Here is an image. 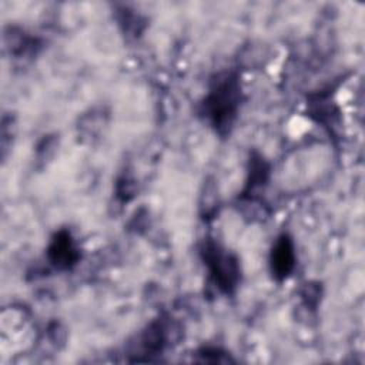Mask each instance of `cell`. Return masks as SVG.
<instances>
[{
	"label": "cell",
	"mask_w": 365,
	"mask_h": 365,
	"mask_svg": "<svg viewBox=\"0 0 365 365\" xmlns=\"http://www.w3.org/2000/svg\"><path fill=\"white\" fill-rule=\"evenodd\" d=\"M47 259L58 271L71 269L80 259V250L70 231H57L47 247Z\"/></svg>",
	"instance_id": "3957f363"
},
{
	"label": "cell",
	"mask_w": 365,
	"mask_h": 365,
	"mask_svg": "<svg viewBox=\"0 0 365 365\" xmlns=\"http://www.w3.org/2000/svg\"><path fill=\"white\" fill-rule=\"evenodd\" d=\"M297 264L294 241L288 234L277 238L269 252V269L277 281L287 279L294 271Z\"/></svg>",
	"instance_id": "277c9868"
},
{
	"label": "cell",
	"mask_w": 365,
	"mask_h": 365,
	"mask_svg": "<svg viewBox=\"0 0 365 365\" xmlns=\"http://www.w3.org/2000/svg\"><path fill=\"white\" fill-rule=\"evenodd\" d=\"M197 355L201 356L198 361L201 362H211V364H224V362H231L232 359L230 358V355L222 351L221 348H215V346H204L201 349L197 351Z\"/></svg>",
	"instance_id": "8992f818"
},
{
	"label": "cell",
	"mask_w": 365,
	"mask_h": 365,
	"mask_svg": "<svg viewBox=\"0 0 365 365\" xmlns=\"http://www.w3.org/2000/svg\"><path fill=\"white\" fill-rule=\"evenodd\" d=\"M241 104V86L234 73L218 74L212 81L202 106V114L221 135L230 133Z\"/></svg>",
	"instance_id": "6da1fadb"
},
{
	"label": "cell",
	"mask_w": 365,
	"mask_h": 365,
	"mask_svg": "<svg viewBox=\"0 0 365 365\" xmlns=\"http://www.w3.org/2000/svg\"><path fill=\"white\" fill-rule=\"evenodd\" d=\"M201 258L207 265L215 287L222 294H232L238 287L241 277L238 258L214 241L204 242L201 248Z\"/></svg>",
	"instance_id": "7a4b0ae2"
},
{
	"label": "cell",
	"mask_w": 365,
	"mask_h": 365,
	"mask_svg": "<svg viewBox=\"0 0 365 365\" xmlns=\"http://www.w3.org/2000/svg\"><path fill=\"white\" fill-rule=\"evenodd\" d=\"M168 344L167 327L163 321L151 322L137 339V352L150 359L153 355L161 354Z\"/></svg>",
	"instance_id": "5b68a950"
}]
</instances>
